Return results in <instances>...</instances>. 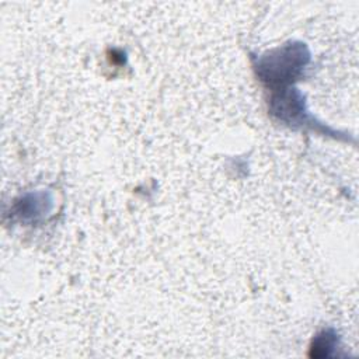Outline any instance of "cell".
<instances>
[{
  "mask_svg": "<svg viewBox=\"0 0 359 359\" xmlns=\"http://www.w3.org/2000/svg\"><path fill=\"white\" fill-rule=\"evenodd\" d=\"M309 62V53L302 43H289L278 48L258 59V74L262 81L285 84L300 74Z\"/></svg>",
  "mask_w": 359,
  "mask_h": 359,
  "instance_id": "obj_1",
  "label": "cell"
},
{
  "mask_svg": "<svg viewBox=\"0 0 359 359\" xmlns=\"http://www.w3.org/2000/svg\"><path fill=\"white\" fill-rule=\"evenodd\" d=\"M337 342L335 334H332L331 331H323L321 334H318L314 341H313V346H311V356H328L330 351L334 349Z\"/></svg>",
  "mask_w": 359,
  "mask_h": 359,
  "instance_id": "obj_2",
  "label": "cell"
}]
</instances>
